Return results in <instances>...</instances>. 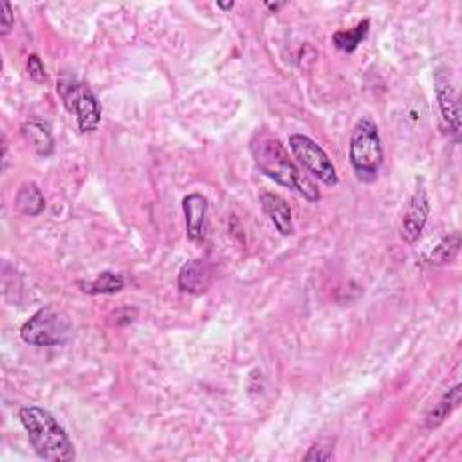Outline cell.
<instances>
[{
	"mask_svg": "<svg viewBox=\"0 0 462 462\" xmlns=\"http://www.w3.org/2000/svg\"><path fill=\"white\" fill-rule=\"evenodd\" d=\"M250 148L257 168L266 178H269L280 187L299 192L309 203L320 201V188L295 164V161L289 157V152L285 150L280 139L266 132H259L253 138Z\"/></svg>",
	"mask_w": 462,
	"mask_h": 462,
	"instance_id": "1",
	"label": "cell"
},
{
	"mask_svg": "<svg viewBox=\"0 0 462 462\" xmlns=\"http://www.w3.org/2000/svg\"><path fill=\"white\" fill-rule=\"evenodd\" d=\"M19 419L40 458L49 462H71L76 458L68 432L49 410L36 404H28L20 409Z\"/></svg>",
	"mask_w": 462,
	"mask_h": 462,
	"instance_id": "2",
	"label": "cell"
},
{
	"mask_svg": "<svg viewBox=\"0 0 462 462\" xmlns=\"http://www.w3.org/2000/svg\"><path fill=\"white\" fill-rule=\"evenodd\" d=\"M349 159L362 183H374L383 164V145L376 122L369 116L360 118L351 134Z\"/></svg>",
	"mask_w": 462,
	"mask_h": 462,
	"instance_id": "3",
	"label": "cell"
},
{
	"mask_svg": "<svg viewBox=\"0 0 462 462\" xmlns=\"http://www.w3.org/2000/svg\"><path fill=\"white\" fill-rule=\"evenodd\" d=\"M73 322L62 309L45 306L22 325L20 338L33 346H60L73 338Z\"/></svg>",
	"mask_w": 462,
	"mask_h": 462,
	"instance_id": "4",
	"label": "cell"
},
{
	"mask_svg": "<svg viewBox=\"0 0 462 462\" xmlns=\"http://www.w3.org/2000/svg\"><path fill=\"white\" fill-rule=\"evenodd\" d=\"M66 108L76 116L78 129L82 134H91L100 127L101 105L96 94L85 85L71 78H62L56 85Z\"/></svg>",
	"mask_w": 462,
	"mask_h": 462,
	"instance_id": "5",
	"label": "cell"
},
{
	"mask_svg": "<svg viewBox=\"0 0 462 462\" xmlns=\"http://www.w3.org/2000/svg\"><path fill=\"white\" fill-rule=\"evenodd\" d=\"M289 148L313 178L327 187H336L339 183L336 166L315 139L304 134H291L289 136Z\"/></svg>",
	"mask_w": 462,
	"mask_h": 462,
	"instance_id": "6",
	"label": "cell"
},
{
	"mask_svg": "<svg viewBox=\"0 0 462 462\" xmlns=\"http://www.w3.org/2000/svg\"><path fill=\"white\" fill-rule=\"evenodd\" d=\"M430 217V199L423 187H419L414 195L410 197L407 210L402 213L401 220V239L407 244H416L421 235L423 229Z\"/></svg>",
	"mask_w": 462,
	"mask_h": 462,
	"instance_id": "7",
	"label": "cell"
},
{
	"mask_svg": "<svg viewBox=\"0 0 462 462\" xmlns=\"http://www.w3.org/2000/svg\"><path fill=\"white\" fill-rule=\"evenodd\" d=\"M435 94L439 101V110L448 131L453 134L455 139L460 136V105L457 92L453 89L451 78L446 69H437L435 73Z\"/></svg>",
	"mask_w": 462,
	"mask_h": 462,
	"instance_id": "8",
	"label": "cell"
},
{
	"mask_svg": "<svg viewBox=\"0 0 462 462\" xmlns=\"http://www.w3.org/2000/svg\"><path fill=\"white\" fill-rule=\"evenodd\" d=\"M183 213L187 224V237L199 244L206 239L208 231V199L201 194H190L183 199Z\"/></svg>",
	"mask_w": 462,
	"mask_h": 462,
	"instance_id": "9",
	"label": "cell"
},
{
	"mask_svg": "<svg viewBox=\"0 0 462 462\" xmlns=\"http://www.w3.org/2000/svg\"><path fill=\"white\" fill-rule=\"evenodd\" d=\"M213 280V269L208 260L194 259L188 260L178 276V285L183 293L188 295H203L206 293Z\"/></svg>",
	"mask_w": 462,
	"mask_h": 462,
	"instance_id": "10",
	"label": "cell"
},
{
	"mask_svg": "<svg viewBox=\"0 0 462 462\" xmlns=\"http://www.w3.org/2000/svg\"><path fill=\"white\" fill-rule=\"evenodd\" d=\"M260 206L264 213L269 217L276 231L283 237H289L295 234V224H293V211L287 201L275 194V192H262L260 194Z\"/></svg>",
	"mask_w": 462,
	"mask_h": 462,
	"instance_id": "11",
	"label": "cell"
},
{
	"mask_svg": "<svg viewBox=\"0 0 462 462\" xmlns=\"http://www.w3.org/2000/svg\"><path fill=\"white\" fill-rule=\"evenodd\" d=\"M78 287L82 289L84 293L92 295V297H96V295H116L125 287V278L120 273L103 271L92 280L78 282Z\"/></svg>",
	"mask_w": 462,
	"mask_h": 462,
	"instance_id": "12",
	"label": "cell"
},
{
	"mask_svg": "<svg viewBox=\"0 0 462 462\" xmlns=\"http://www.w3.org/2000/svg\"><path fill=\"white\" fill-rule=\"evenodd\" d=\"M460 399H462V390H460V385H455L453 388H450L439 401L437 404H434V409L426 414V419H425V425L426 428H437L444 423V419L458 407L460 404Z\"/></svg>",
	"mask_w": 462,
	"mask_h": 462,
	"instance_id": "13",
	"label": "cell"
},
{
	"mask_svg": "<svg viewBox=\"0 0 462 462\" xmlns=\"http://www.w3.org/2000/svg\"><path fill=\"white\" fill-rule=\"evenodd\" d=\"M22 136L24 139L35 148V152L42 157H47L52 154L54 150V139L51 131L47 129V125L40 123V122H26L22 125Z\"/></svg>",
	"mask_w": 462,
	"mask_h": 462,
	"instance_id": "14",
	"label": "cell"
},
{
	"mask_svg": "<svg viewBox=\"0 0 462 462\" xmlns=\"http://www.w3.org/2000/svg\"><path fill=\"white\" fill-rule=\"evenodd\" d=\"M15 206L28 217H38L45 210V197L35 183H24L17 192Z\"/></svg>",
	"mask_w": 462,
	"mask_h": 462,
	"instance_id": "15",
	"label": "cell"
},
{
	"mask_svg": "<svg viewBox=\"0 0 462 462\" xmlns=\"http://www.w3.org/2000/svg\"><path fill=\"white\" fill-rule=\"evenodd\" d=\"M369 29H370V22L365 19L358 26H354L353 29L336 31L332 35V44H334L336 49H339L343 52H354L360 47V44L367 38Z\"/></svg>",
	"mask_w": 462,
	"mask_h": 462,
	"instance_id": "16",
	"label": "cell"
},
{
	"mask_svg": "<svg viewBox=\"0 0 462 462\" xmlns=\"http://www.w3.org/2000/svg\"><path fill=\"white\" fill-rule=\"evenodd\" d=\"M458 250H460V235L455 231V234L448 235L435 246V250L428 257V262L435 264V266L448 264L458 255Z\"/></svg>",
	"mask_w": 462,
	"mask_h": 462,
	"instance_id": "17",
	"label": "cell"
},
{
	"mask_svg": "<svg viewBox=\"0 0 462 462\" xmlns=\"http://www.w3.org/2000/svg\"><path fill=\"white\" fill-rule=\"evenodd\" d=\"M28 75H29V78L33 80V82H38V84H42V82H45L47 80V71H45V66H44V62L40 60V56L38 54H29L28 56Z\"/></svg>",
	"mask_w": 462,
	"mask_h": 462,
	"instance_id": "18",
	"label": "cell"
},
{
	"mask_svg": "<svg viewBox=\"0 0 462 462\" xmlns=\"http://www.w3.org/2000/svg\"><path fill=\"white\" fill-rule=\"evenodd\" d=\"M332 450L323 448L322 444H315L309 448V451L304 455V460H332Z\"/></svg>",
	"mask_w": 462,
	"mask_h": 462,
	"instance_id": "19",
	"label": "cell"
},
{
	"mask_svg": "<svg viewBox=\"0 0 462 462\" xmlns=\"http://www.w3.org/2000/svg\"><path fill=\"white\" fill-rule=\"evenodd\" d=\"M15 26V15H13V10H12V4L4 3L3 4V26H0V35L6 36Z\"/></svg>",
	"mask_w": 462,
	"mask_h": 462,
	"instance_id": "20",
	"label": "cell"
},
{
	"mask_svg": "<svg viewBox=\"0 0 462 462\" xmlns=\"http://www.w3.org/2000/svg\"><path fill=\"white\" fill-rule=\"evenodd\" d=\"M217 8H220V10H231V8H234V3H229V4H220V3H217Z\"/></svg>",
	"mask_w": 462,
	"mask_h": 462,
	"instance_id": "21",
	"label": "cell"
}]
</instances>
